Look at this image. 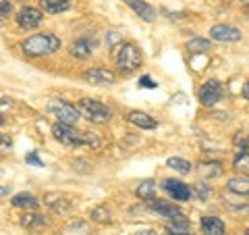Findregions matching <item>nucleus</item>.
<instances>
[{"label": "nucleus", "instance_id": "nucleus-10", "mask_svg": "<svg viewBox=\"0 0 249 235\" xmlns=\"http://www.w3.org/2000/svg\"><path fill=\"white\" fill-rule=\"evenodd\" d=\"M42 21H44L42 11L31 9V6H25V9H21L17 13V23H19V27H23V29H34V27L40 25Z\"/></svg>", "mask_w": 249, "mask_h": 235}, {"label": "nucleus", "instance_id": "nucleus-29", "mask_svg": "<svg viewBox=\"0 0 249 235\" xmlns=\"http://www.w3.org/2000/svg\"><path fill=\"white\" fill-rule=\"evenodd\" d=\"M11 148H13V139L4 136V133H0V156H6L11 152Z\"/></svg>", "mask_w": 249, "mask_h": 235}, {"label": "nucleus", "instance_id": "nucleus-27", "mask_svg": "<svg viewBox=\"0 0 249 235\" xmlns=\"http://www.w3.org/2000/svg\"><path fill=\"white\" fill-rule=\"evenodd\" d=\"M21 225H23V227H27V229H36V227L46 225V218H42L40 215H23Z\"/></svg>", "mask_w": 249, "mask_h": 235}, {"label": "nucleus", "instance_id": "nucleus-3", "mask_svg": "<svg viewBox=\"0 0 249 235\" xmlns=\"http://www.w3.org/2000/svg\"><path fill=\"white\" fill-rule=\"evenodd\" d=\"M79 113L83 119H88L91 123H108L112 119V111L106 104H102L100 100L93 98H81L79 100Z\"/></svg>", "mask_w": 249, "mask_h": 235}, {"label": "nucleus", "instance_id": "nucleus-7", "mask_svg": "<svg viewBox=\"0 0 249 235\" xmlns=\"http://www.w3.org/2000/svg\"><path fill=\"white\" fill-rule=\"evenodd\" d=\"M222 96H224V85L218 79L206 81L199 90V102L204 106H214L216 102H220Z\"/></svg>", "mask_w": 249, "mask_h": 235}, {"label": "nucleus", "instance_id": "nucleus-25", "mask_svg": "<svg viewBox=\"0 0 249 235\" xmlns=\"http://www.w3.org/2000/svg\"><path fill=\"white\" fill-rule=\"evenodd\" d=\"M232 167H235V169L239 171V173L249 175V150L239 152V156L235 158V162H232Z\"/></svg>", "mask_w": 249, "mask_h": 235}, {"label": "nucleus", "instance_id": "nucleus-41", "mask_svg": "<svg viewBox=\"0 0 249 235\" xmlns=\"http://www.w3.org/2000/svg\"><path fill=\"white\" fill-rule=\"evenodd\" d=\"M245 2H249V0H245Z\"/></svg>", "mask_w": 249, "mask_h": 235}, {"label": "nucleus", "instance_id": "nucleus-18", "mask_svg": "<svg viewBox=\"0 0 249 235\" xmlns=\"http://www.w3.org/2000/svg\"><path fill=\"white\" fill-rule=\"evenodd\" d=\"M46 206H50L54 213H65L69 208V200L65 196H58V194H46Z\"/></svg>", "mask_w": 249, "mask_h": 235}, {"label": "nucleus", "instance_id": "nucleus-15", "mask_svg": "<svg viewBox=\"0 0 249 235\" xmlns=\"http://www.w3.org/2000/svg\"><path fill=\"white\" fill-rule=\"evenodd\" d=\"M131 9H133L139 17H142L145 23H152L156 19V11H154V6H150L147 2H143V0H124Z\"/></svg>", "mask_w": 249, "mask_h": 235}, {"label": "nucleus", "instance_id": "nucleus-21", "mask_svg": "<svg viewBox=\"0 0 249 235\" xmlns=\"http://www.w3.org/2000/svg\"><path fill=\"white\" fill-rule=\"evenodd\" d=\"M166 235H193L189 221H175L166 227Z\"/></svg>", "mask_w": 249, "mask_h": 235}, {"label": "nucleus", "instance_id": "nucleus-23", "mask_svg": "<svg viewBox=\"0 0 249 235\" xmlns=\"http://www.w3.org/2000/svg\"><path fill=\"white\" fill-rule=\"evenodd\" d=\"M199 175L201 177H218L222 173V164L220 162H204V164H199Z\"/></svg>", "mask_w": 249, "mask_h": 235}, {"label": "nucleus", "instance_id": "nucleus-37", "mask_svg": "<svg viewBox=\"0 0 249 235\" xmlns=\"http://www.w3.org/2000/svg\"><path fill=\"white\" fill-rule=\"evenodd\" d=\"M243 96H245V100H247V102H249V81L243 85Z\"/></svg>", "mask_w": 249, "mask_h": 235}, {"label": "nucleus", "instance_id": "nucleus-1", "mask_svg": "<svg viewBox=\"0 0 249 235\" xmlns=\"http://www.w3.org/2000/svg\"><path fill=\"white\" fill-rule=\"evenodd\" d=\"M60 48V40L54 34H36L29 36L21 44V50L27 57H50Z\"/></svg>", "mask_w": 249, "mask_h": 235}, {"label": "nucleus", "instance_id": "nucleus-22", "mask_svg": "<svg viewBox=\"0 0 249 235\" xmlns=\"http://www.w3.org/2000/svg\"><path fill=\"white\" fill-rule=\"evenodd\" d=\"M154 192H156V185H154L152 179H145V181H142V183L137 185V190H135L137 198H142V200H145V202L154 198Z\"/></svg>", "mask_w": 249, "mask_h": 235}, {"label": "nucleus", "instance_id": "nucleus-14", "mask_svg": "<svg viewBox=\"0 0 249 235\" xmlns=\"http://www.w3.org/2000/svg\"><path fill=\"white\" fill-rule=\"evenodd\" d=\"M93 48H96V42H93V40H88V38H81V40L73 42V46H71V54H73L75 59L85 60V59H89V57H91Z\"/></svg>", "mask_w": 249, "mask_h": 235}, {"label": "nucleus", "instance_id": "nucleus-24", "mask_svg": "<svg viewBox=\"0 0 249 235\" xmlns=\"http://www.w3.org/2000/svg\"><path fill=\"white\" fill-rule=\"evenodd\" d=\"M91 221H96V223H102V225H108L112 221L110 218V210H108L106 206H96L91 210Z\"/></svg>", "mask_w": 249, "mask_h": 235}, {"label": "nucleus", "instance_id": "nucleus-17", "mask_svg": "<svg viewBox=\"0 0 249 235\" xmlns=\"http://www.w3.org/2000/svg\"><path fill=\"white\" fill-rule=\"evenodd\" d=\"M227 190L239 196H249V177H232L229 179Z\"/></svg>", "mask_w": 249, "mask_h": 235}, {"label": "nucleus", "instance_id": "nucleus-33", "mask_svg": "<svg viewBox=\"0 0 249 235\" xmlns=\"http://www.w3.org/2000/svg\"><path fill=\"white\" fill-rule=\"evenodd\" d=\"M25 162H29V164H34V167H44V162L37 158V152H29L27 156H25Z\"/></svg>", "mask_w": 249, "mask_h": 235}, {"label": "nucleus", "instance_id": "nucleus-28", "mask_svg": "<svg viewBox=\"0 0 249 235\" xmlns=\"http://www.w3.org/2000/svg\"><path fill=\"white\" fill-rule=\"evenodd\" d=\"M232 142H235V146H237V148L241 146V150H239V152L249 150V136H247V133L237 131V136H235V139H232Z\"/></svg>", "mask_w": 249, "mask_h": 235}, {"label": "nucleus", "instance_id": "nucleus-8", "mask_svg": "<svg viewBox=\"0 0 249 235\" xmlns=\"http://www.w3.org/2000/svg\"><path fill=\"white\" fill-rule=\"evenodd\" d=\"M83 79L91 85H110L116 81V75L110 71V69L93 67V69H88V71L83 73Z\"/></svg>", "mask_w": 249, "mask_h": 235}, {"label": "nucleus", "instance_id": "nucleus-36", "mask_svg": "<svg viewBox=\"0 0 249 235\" xmlns=\"http://www.w3.org/2000/svg\"><path fill=\"white\" fill-rule=\"evenodd\" d=\"M137 235H158V231H154V229H143V231H139Z\"/></svg>", "mask_w": 249, "mask_h": 235}, {"label": "nucleus", "instance_id": "nucleus-4", "mask_svg": "<svg viewBox=\"0 0 249 235\" xmlns=\"http://www.w3.org/2000/svg\"><path fill=\"white\" fill-rule=\"evenodd\" d=\"M48 113L56 119V123H65V125H77V121H79V108H75L73 104L65 102V100L60 98H52L48 102Z\"/></svg>", "mask_w": 249, "mask_h": 235}, {"label": "nucleus", "instance_id": "nucleus-16", "mask_svg": "<svg viewBox=\"0 0 249 235\" xmlns=\"http://www.w3.org/2000/svg\"><path fill=\"white\" fill-rule=\"evenodd\" d=\"M11 202H13V206H17V208H37L40 206V200H37L34 194H25V192L13 196Z\"/></svg>", "mask_w": 249, "mask_h": 235}, {"label": "nucleus", "instance_id": "nucleus-12", "mask_svg": "<svg viewBox=\"0 0 249 235\" xmlns=\"http://www.w3.org/2000/svg\"><path fill=\"white\" fill-rule=\"evenodd\" d=\"M199 227H201V233L204 235H224L227 233V227H224V223L218 216H201Z\"/></svg>", "mask_w": 249, "mask_h": 235}, {"label": "nucleus", "instance_id": "nucleus-13", "mask_svg": "<svg viewBox=\"0 0 249 235\" xmlns=\"http://www.w3.org/2000/svg\"><path fill=\"white\" fill-rule=\"evenodd\" d=\"M127 121L139 129H156L158 127V123H156L154 117H150L147 113H142V111H131L127 115Z\"/></svg>", "mask_w": 249, "mask_h": 235}, {"label": "nucleus", "instance_id": "nucleus-26", "mask_svg": "<svg viewBox=\"0 0 249 235\" xmlns=\"http://www.w3.org/2000/svg\"><path fill=\"white\" fill-rule=\"evenodd\" d=\"M168 167L173 169V171H177V173H189L191 171V162H187L185 158H178V156H175V158H168Z\"/></svg>", "mask_w": 249, "mask_h": 235}, {"label": "nucleus", "instance_id": "nucleus-38", "mask_svg": "<svg viewBox=\"0 0 249 235\" xmlns=\"http://www.w3.org/2000/svg\"><path fill=\"white\" fill-rule=\"evenodd\" d=\"M2 196H9V187H0V198Z\"/></svg>", "mask_w": 249, "mask_h": 235}, {"label": "nucleus", "instance_id": "nucleus-11", "mask_svg": "<svg viewBox=\"0 0 249 235\" xmlns=\"http://www.w3.org/2000/svg\"><path fill=\"white\" fill-rule=\"evenodd\" d=\"M210 36L216 42H239L241 40V31L232 25H214L210 29Z\"/></svg>", "mask_w": 249, "mask_h": 235}, {"label": "nucleus", "instance_id": "nucleus-31", "mask_svg": "<svg viewBox=\"0 0 249 235\" xmlns=\"http://www.w3.org/2000/svg\"><path fill=\"white\" fill-rule=\"evenodd\" d=\"M123 42V36L119 34V31H108L106 34V44L110 46V48H114L116 44H121Z\"/></svg>", "mask_w": 249, "mask_h": 235}, {"label": "nucleus", "instance_id": "nucleus-19", "mask_svg": "<svg viewBox=\"0 0 249 235\" xmlns=\"http://www.w3.org/2000/svg\"><path fill=\"white\" fill-rule=\"evenodd\" d=\"M42 9L46 13H65L69 6H71V0H40Z\"/></svg>", "mask_w": 249, "mask_h": 235}, {"label": "nucleus", "instance_id": "nucleus-39", "mask_svg": "<svg viewBox=\"0 0 249 235\" xmlns=\"http://www.w3.org/2000/svg\"><path fill=\"white\" fill-rule=\"evenodd\" d=\"M2 123H4V117H2V115H0V125H2Z\"/></svg>", "mask_w": 249, "mask_h": 235}, {"label": "nucleus", "instance_id": "nucleus-20", "mask_svg": "<svg viewBox=\"0 0 249 235\" xmlns=\"http://www.w3.org/2000/svg\"><path fill=\"white\" fill-rule=\"evenodd\" d=\"M210 40H206V38H191L189 42H187V50H189L191 54H206L210 50Z\"/></svg>", "mask_w": 249, "mask_h": 235}, {"label": "nucleus", "instance_id": "nucleus-35", "mask_svg": "<svg viewBox=\"0 0 249 235\" xmlns=\"http://www.w3.org/2000/svg\"><path fill=\"white\" fill-rule=\"evenodd\" d=\"M11 13V2L9 0H0V17H6Z\"/></svg>", "mask_w": 249, "mask_h": 235}, {"label": "nucleus", "instance_id": "nucleus-32", "mask_svg": "<svg viewBox=\"0 0 249 235\" xmlns=\"http://www.w3.org/2000/svg\"><path fill=\"white\" fill-rule=\"evenodd\" d=\"M196 192H197V198H199V200H208V198H210V194H212V192H210V187H208L206 183H197Z\"/></svg>", "mask_w": 249, "mask_h": 235}, {"label": "nucleus", "instance_id": "nucleus-30", "mask_svg": "<svg viewBox=\"0 0 249 235\" xmlns=\"http://www.w3.org/2000/svg\"><path fill=\"white\" fill-rule=\"evenodd\" d=\"M85 139H88V146H91L93 150H100V146H102V139L91 131H85Z\"/></svg>", "mask_w": 249, "mask_h": 235}, {"label": "nucleus", "instance_id": "nucleus-6", "mask_svg": "<svg viewBox=\"0 0 249 235\" xmlns=\"http://www.w3.org/2000/svg\"><path fill=\"white\" fill-rule=\"evenodd\" d=\"M147 208H150L152 213H156L158 216L170 221V223H175V221H187L185 215L173 204V202H168V200H156V198H152V200H147Z\"/></svg>", "mask_w": 249, "mask_h": 235}, {"label": "nucleus", "instance_id": "nucleus-40", "mask_svg": "<svg viewBox=\"0 0 249 235\" xmlns=\"http://www.w3.org/2000/svg\"><path fill=\"white\" fill-rule=\"evenodd\" d=\"M245 235H249V229H247V231H245Z\"/></svg>", "mask_w": 249, "mask_h": 235}, {"label": "nucleus", "instance_id": "nucleus-2", "mask_svg": "<svg viewBox=\"0 0 249 235\" xmlns=\"http://www.w3.org/2000/svg\"><path fill=\"white\" fill-rule=\"evenodd\" d=\"M143 62V57H142V50L137 48L133 42H127V44H121L119 48V54H116V67L123 75H129L137 71Z\"/></svg>", "mask_w": 249, "mask_h": 235}, {"label": "nucleus", "instance_id": "nucleus-9", "mask_svg": "<svg viewBox=\"0 0 249 235\" xmlns=\"http://www.w3.org/2000/svg\"><path fill=\"white\" fill-rule=\"evenodd\" d=\"M162 187H164V192H168V194L173 196L175 200H178V202L191 200L193 190H191V187L187 185V183L178 181V179H164V181H162Z\"/></svg>", "mask_w": 249, "mask_h": 235}, {"label": "nucleus", "instance_id": "nucleus-34", "mask_svg": "<svg viewBox=\"0 0 249 235\" xmlns=\"http://www.w3.org/2000/svg\"><path fill=\"white\" fill-rule=\"evenodd\" d=\"M139 85H142V88H150V90L158 88V83H154V79H152L150 75H143L142 79H139Z\"/></svg>", "mask_w": 249, "mask_h": 235}, {"label": "nucleus", "instance_id": "nucleus-5", "mask_svg": "<svg viewBox=\"0 0 249 235\" xmlns=\"http://www.w3.org/2000/svg\"><path fill=\"white\" fill-rule=\"evenodd\" d=\"M54 137L58 139L60 144L71 146V148H79V146H88V139H85V131H77L73 125H65V123H56L52 127Z\"/></svg>", "mask_w": 249, "mask_h": 235}]
</instances>
